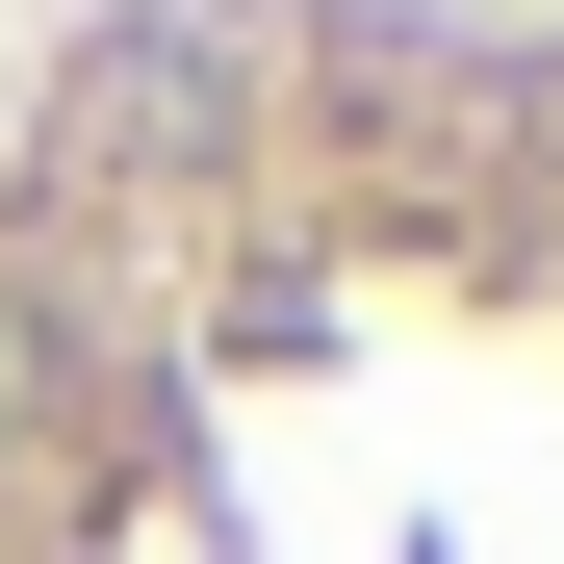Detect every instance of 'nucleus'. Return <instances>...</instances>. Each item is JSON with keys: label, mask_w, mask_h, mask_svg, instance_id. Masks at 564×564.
<instances>
[{"label": "nucleus", "mask_w": 564, "mask_h": 564, "mask_svg": "<svg viewBox=\"0 0 564 564\" xmlns=\"http://www.w3.org/2000/svg\"><path fill=\"white\" fill-rule=\"evenodd\" d=\"M0 564H564V0L0 52Z\"/></svg>", "instance_id": "nucleus-1"}]
</instances>
